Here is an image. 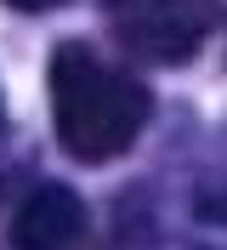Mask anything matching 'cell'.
I'll list each match as a JSON object with an SVG mask.
<instances>
[{
    "instance_id": "obj_1",
    "label": "cell",
    "mask_w": 227,
    "mask_h": 250,
    "mask_svg": "<svg viewBox=\"0 0 227 250\" xmlns=\"http://www.w3.org/2000/svg\"><path fill=\"white\" fill-rule=\"evenodd\" d=\"M153 97L136 74H125L120 62L97 57L91 46H57L51 57V125H57L62 154H74L80 165H108L136 142V131L148 125Z\"/></svg>"
},
{
    "instance_id": "obj_2",
    "label": "cell",
    "mask_w": 227,
    "mask_h": 250,
    "mask_svg": "<svg viewBox=\"0 0 227 250\" xmlns=\"http://www.w3.org/2000/svg\"><path fill=\"white\" fill-rule=\"evenodd\" d=\"M120 46L153 62H182L210 40V0H108Z\"/></svg>"
},
{
    "instance_id": "obj_3",
    "label": "cell",
    "mask_w": 227,
    "mask_h": 250,
    "mask_svg": "<svg viewBox=\"0 0 227 250\" xmlns=\"http://www.w3.org/2000/svg\"><path fill=\"white\" fill-rule=\"evenodd\" d=\"M85 239V205L74 188L45 182L12 216V250H74Z\"/></svg>"
},
{
    "instance_id": "obj_4",
    "label": "cell",
    "mask_w": 227,
    "mask_h": 250,
    "mask_svg": "<svg viewBox=\"0 0 227 250\" xmlns=\"http://www.w3.org/2000/svg\"><path fill=\"white\" fill-rule=\"evenodd\" d=\"M6 6H23V12H45V6H62V0H6Z\"/></svg>"
}]
</instances>
